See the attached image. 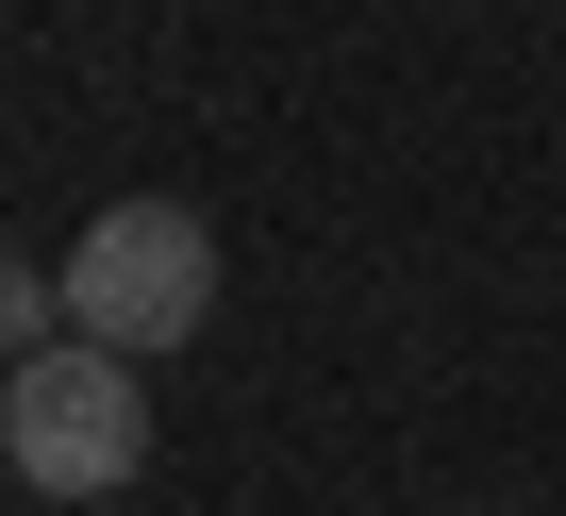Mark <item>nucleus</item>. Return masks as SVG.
<instances>
[{
	"label": "nucleus",
	"instance_id": "obj_2",
	"mask_svg": "<svg viewBox=\"0 0 566 516\" xmlns=\"http://www.w3.org/2000/svg\"><path fill=\"white\" fill-rule=\"evenodd\" d=\"M67 334H101L134 367L217 334V217L200 200H101L84 250H67Z\"/></svg>",
	"mask_w": 566,
	"mask_h": 516
},
{
	"label": "nucleus",
	"instance_id": "obj_1",
	"mask_svg": "<svg viewBox=\"0 0 566 516\" xmlns=\"http://www.w3.org/2000/svg\"><path fill=\"white\" fill-rule=\"evenodd\" d=\"M0 466H18L34 499H117V483L150 466V383H134V350L51 334L34 367H0Z\"/></svg>",
	"mask_w": 566,
	"mask_h": 516
},
{
	"label": "nucleus",
	"instance_id": "obj_3",
	"mask_svg": "<svg viewBox=\"0 0 566 516\" xmlns=\"http://www.w3.org/2000/svg\"><path fill=\"white\" fill-rule=\"evenodd\" d=\"M67 334V267H18V250H0V367H34Z\"/></svg>",
	"mask_w": 566,
	"mask_h": 516
}]
</instances>
